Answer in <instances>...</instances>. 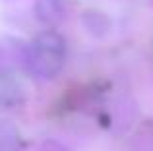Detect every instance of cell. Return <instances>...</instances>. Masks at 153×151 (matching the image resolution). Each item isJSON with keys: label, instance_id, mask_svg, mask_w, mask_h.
Listing matches in <instances>:
<instances>
[{"label": "cell", "instance_id": "obj_1", "mask_svg": "<svg viewBox=\"0 0 153 151\" xmlns=\"http://www.w3.org/2000/svg\"><path fill=\"white\" fill-rule=\"evenodd\" d=\"M66 43L56 31H45L37 35L23 50V62L27 70L41 79L56 78L64 68Z\"/></svg>", "mask_w": 153, "mask_h": 151}, {"label": "cell", "instance_id": "obj_2", "mask_svg": "<svg viewBox=\"0 0 153 151\" xmlns=\"http://www.w3.org/2000/svg\"><path fill=\"white\" fill-rule=\"evenodd\" d=\"M0 151H23L19 130L10 120H0Z\"/></svg>", "mask_w": 153, "mask_h": 151}, {"label": "cell", "instance_id": "obj_3", "mask_svg": "<svg viewBox=\"0 0 153 151\" xmlns=\"http://www.w3.org/2000/svg\"><path fill=\"white\" fill-rule=\"evenodd\" d=\"M37 18L45 23H54L56 19L62 16V8H60V0H37Z\"/></svg>", "mask_w": 153, "mask_h": 151}]
</instances>
